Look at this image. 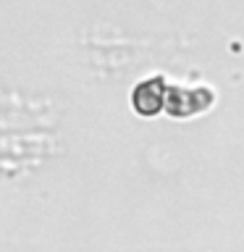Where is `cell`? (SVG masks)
I'll return each instance as SVG.
<instances>
[{"label":"cell","instance_id":"cell-1","mask_svg":"<svg viewBox=\"0 0 244 252\" xmlns=\"http://www.w3.org/2000/svg\"><path fill=\"white\" fill-rule=\"evenodd\" d=\"M160 82H145L139 84V90L134 92V105H137V110H142V113H155L157 108H160V87H157Z\"/></svg>","mask_w":244,"mask_h":252}]
</instances>
